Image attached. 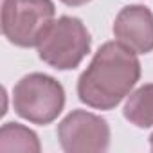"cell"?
<instances>
[{
  "label": "cell",
  "instance_id": "6da1fadb",
  "mask_svg": "<svg viewBox=\"0 0 153 153\" xmlns=\"http://www.w3.org/2000/svg\"><path fill=\"white\" fill-rule=\"evenodd\" d=\"M135 54L121 42L105 43L79 76V99L97 110L117 106L140 78V63Z\"/></svg>",
  "mask_w": 153,
  "mask_h": 153
},
{
  "label": "cell",
  "instance_id": "7a4b0ae2",
  "mask_svg": "<svg viewBox=\"0 0 153 153\" xmlns=\"http://www.w3.org/2000/svg\"><path fill=\"white\" fill-rule=\"evenodd\" d=\"M36 47L40 59L47 65L58 70L76 68L90 51V33L81 20L61 16L49 25Z\"/></svg>",
  "mask_w": 153,
  "mask_h": 153
},
{
  "label": "cell",
  "instance_id": "3957f363",
  "mask_svg": "<svg viewBox=\"0 0 153 153\" xmlns=\"http://www.w3.org/2000/svg\"><path fill=\"white\" fill-rule=\"evenodd\" d=\"M65 90L47 74H29L16 83L13 90L15 112L29 123L49 124L63 110Z\"/></svg>",
  "mask_w": 153,
  "mask_h": 153
},
{
  "label": "cell",
  "instance_id": "277c9868",
  "mask_svg": "<svg viewBox=\"0 0 153 153\" xmlns=\"http://www.w3.org/2000/svg\"><path fill=\"white\" fill-rule=\"evenodd\" d=\"M52 22V0H2V33L13 45L36 47Z\"/></svg>",
  "mask_w": 153,
  "mask_h": 153
},
{
  "label": "cell",
  "instance_id": "5b68a950",
  "mask_svg": "<svg viewBox=\"0 0 153 153\" xmlns=\"http://www.w3.org/2000/svg\"><path fill=\"white\" fill-rule=\"evenodd\" d=\"M58 137L67 153H97L108 148L110 128L96 114L74 110L59 123Z\"/></svg>",
  "mask_w": 153,
  "mask_h": 153
},
{
  "label": "cell",
  "instance_id": "8992f818",
  "mask_svg": "<svg viewBox=\"0 0 153 153\" xmlns=\"http://www.w3.org/2000/svg\"><path fill=\"white\" fill-rule=\"evenodd\" d=\"M117 42L124 43L137 54L153 51V13L144 6L123 7L114 22Z\"/></svg>",
  "mask_w": 153,
  "mask_h": 153
},
{
  "label": "cell",
  "instance_id": "52a82bcc",
  "mask_svg": "<svg viewBox=\"0 0 153 153\" xmlns=\"http://www.w3.org/2000/svg\"><path fill=\"white\" fill-rule=\"evenodd\" d=\"M38 135L24 124L6 123L0 130V153H38Z\"/></svg>",
  "mask_w": 153,
  "mask_h": 153
},
{
  "label": "cell",
  "instance_id": "ba28073f",
  "mask_svg": "<svg viewBox=\"0 0 153 153\" xmlns=\"http://www.w3.org/2000/svg\"><path fill=\"white\" fill-rule=\"evenodd\" d=\"M123 114L131 124L139 128L153 126V83L137 88L128 97Z\"/></svg>",
  "mask_w": 153,
  "mask_h": 153
},
{
  "label": "cell",
  "instance_id": "9c48e42d",
  "mask_svg": "<svg viewBox=\"0 0 153 153\" xmlns=\"http://www.w3.org/2000/svg\"><path fill=\"white\" fill-rule=\"evenodd\" d=\"M61 2H63L65 6H72V7H76V6H83V4L90 2V0H61Z\"/></svg>",
  "mask_w": 153,
  "mask_h": 153
},
{
  "label": "cell",
  "instance_id": "30bf717a",
  "mask_svg": "<svg viewBox=\"0 0 153 153\" xmlns=\"http://www.w3.org/2000/svg\"><path fill=\"white\" fill-rule=\"evenodd\" d=\"M149 146H151V149H153V133H151V137H149Z\"/></svg>",
  "mask_w": 153,
  "mask_h": 153
}]
</instances>
